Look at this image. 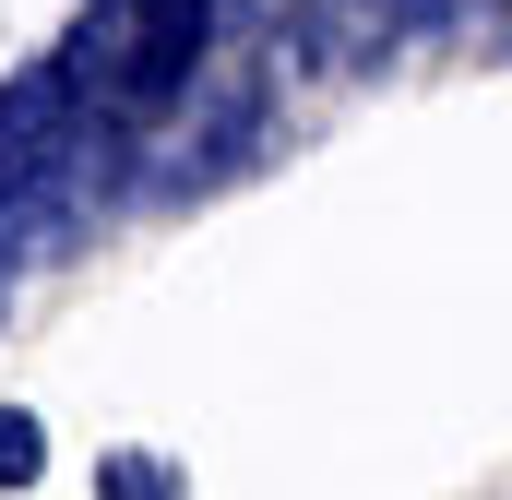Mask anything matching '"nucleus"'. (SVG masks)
Masks as SVG:
<instances>
[{
	"label": "nucleus",
	"mask_w": 512,
	"mask_h": 500,
	"mask_svg": "<svg viewBox=\"0 0 512 500\" xmlns=\"http://www.w3.org/2000/svg\"><path fill=\"white\" fill-rule=\"evenodd\" d=\"M96 500H179V465L167 453H108L96 465Z\"/></svg>",
	"instance_id": "1"
},
{
	"label": "nucleus",
	"mask_w": 512,
	"mask_h": 500,
	"mask_svg": "<svg viewBox=\"0 0 512 500\" xmlns=\"http://www.w3.org/2000/svg\"><path fill=\"white\" fill-rule=\"evenodd\" d=\"M36 465H48V429L24 405H0V489H36Z\"/></svg>",
	"instance_id": "2"
}]
</instances>
